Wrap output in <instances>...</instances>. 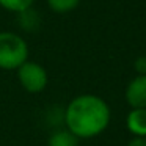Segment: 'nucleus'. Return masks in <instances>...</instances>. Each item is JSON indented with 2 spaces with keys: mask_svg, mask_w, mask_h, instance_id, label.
<instances>
[{
  "mask_svg": "<svg viewBox=\"0 0 146 146\" xmlns=\"http://www.w3.org/2000/svg\"><path fill=\"white\" fill-rule=\"evenodd\" d=\"M111 111L108 104L96 94H79L66 105V129L77 138H94L108 127Z\"/></svg>",
  "mask_w": 146,
  "mask_h": 146,
  "instance_id": "1",
  "label": "nucleus"
},
{
  "mask_svg": "<svg viewBox=\"0 0 146 146\" xmlns=\"http://www.w3.org/2000/svg\"><path fill=\"white\" fill-rule=\"evenodd\" d=\"M29 60V44L21 35L0 32V69L16 71Z\"/></svg>",
  "mask_w": 146,
  "mask_h": 146,
  "instance_id": "2",
  "label": "nucleus"
},
{
  "mask_svg": "<svg viewBox=\"0 0 146 146\" xmlns=\"http://www.w3.org/2000/svg\"><path fill=\"white\" fill-rule=\"evenodd\" d=\"M17 80L21 86L30 94H38L44 91L49 83V74L42 64L27 60L17 68Z\"/></svg>",
  "mask_w": 146,
  "mask_h": 146,
  "instance_id": "3",
  "label": "nucleus"
},
{
  "mask_svg": "<svg viewBox=\"0 0 146 146\" xmlns=\"http://www.w3.org/2000/svg\"><path fill=\"white\" fill-rule=\"evenodd\" d=\"M126 102L130 108H146V76H135L126 86Z\"/></svg>",
  "mask_w": 146,
  "mask_h": 146,
  "instance_id": "4",
  "label": "nucleus"
},
{
  "mask_svg": "<svg viewBox=\"0 0 146 146\" xmlns=\"http://www.w3.org/2000/svg\"><path fill=\"white\" fill-rule=\"evenodd\" d=\"M126 127L133 137H146V108H130L126 116Z\"/></svg>",
  "mask_w": 146,
  "mask_h": 146,
  "instance_id": "5",
  "label": "nucleus"
},
{
  "mask_svg": "<svg viewBox=\"0 0 146 146\" xmlns=\"http://www.w3.org/2000/svg\"><path fill=\"white\" fill-rule=\"evenodd\" d=\"M47 146H79V138L68 129H60L49 137Z\"/></svg>",
  "mask_w": 146,
  "mask_h": 146,
  "instance_id": "6",
  "label": "nucleus"
},
{
  "mask_svg": "<svg viewBox=\"0 0 146 146\" xmlns=\"http://www.w3.org/2000/svg\"><path fill=\"white\" fill-rule=\"evenodd\" d=\"M80 0H47V7L57 14L71 13L79 7Z\"/></svg>",
  "mask_w": 146,
  "mask_h": 146,
  "instance_id": "7",
  "label": "nucleus"
},
{
  "mask_svg": "<svg viewBox=\"0 0 146 146\" xmlns=\"http://www.w3.org/2000/svg\"><path fill=\"white\" fill-rule=\"evenodd\" d=\"M35 0H0V7L10 13H25Z\"/></svg>",
  "mask_w": 146,
  "mask_h": 146,
  "instance_id": "8",
  "label": "nucleus"
},
{
  "mask_svg": "<svg viewBox=\"0 0 146 146\" xmlns=\"http://www.w3.org/2000/svg\"><path fill=\"white\" fill-rule=\"evenodd\" d=\"M133 69L137 76H146V57H138L133 61Z\"/></svg>",
  "mask_w": 146,
  "mask_h": 146,
  "instance_id": "9",
  "label": "nucleus"
},
{
  "mask_svg": "<svg viewBox=\"0 0 146 146\" xmlns=\"http://www.w3.org/2000/svg\"><path fill=\"white\" fill-rule=\"evenodd\" d=\"M127 146H146V137H143V138H140V137H133V138L129 141Z\"/></svg>",
  "mask_w": 146,
  "mask_h": 146,
  "instance_id": "10",
  "label": "nucleus"
}]
</instances>
